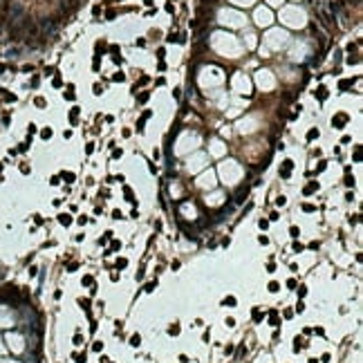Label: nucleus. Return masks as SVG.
I'll return each instance as SVG.
<instances>
[{
  "mask_svg": "<svg viewBox=\"0 0 363 363\" xmlns=\"http://www.w3.org/2000/svg\"><path fill=\"white\" fill-rule=\"evenodd\" d=\"M294 251H296V253H300V251H303V245H298V242H296V245H294Z\"/></svg>",
  "mask_w": 363,
  "mask_h": 363,
  "instance_id": "obj_32",
  "label": "nucleus"
},
{
  "mask_svg": "<svg viewBox=\"0 0 363 363\" xmlns=\"http://www.w3.org/2000/svg\"><path fill=\"white\" fill-rule=\"evenodd\" d=\"M139 101H141V103H146V101H148V92H144V94H139Z\"/></svg>",
  "mask_w": 363,
  "mask_h": 363,
  "instance_id": "obj_30",
  "label": "nucleus"
},
{
  "mask_svg": "<svg viewBox=\"0 0 363 363\" xmlns=\"http://www.w3.org/2000/svg\"><path fill=\"white\" fill-rule=\"evenodd\" d=\"M43 29V32H47V34H52V32H54V29H56V20H54V18H43L41 20V25H38Z\"/></svg>",
  "mask_w": 363,
  "mask_h": 363,
  "instance_id": "obj_2",
  "label": "nucleus"
},
{
  "mask_svg": "<svg viewBox=\"0 0 363 363\" xmlns=\"http://www.w3.org/2000/svg\"><path fill=\"white\" fill-rule=\"evenodd\" d=\"M345 121H347V117H345V114H338V117L334 119V128H341V126H345Z\"/></svg>",
  "mask_w": 363,
  "mask_h": 363,
  "instance_id": "obj_9",
  "label": "nucleus"
},
{
  "mask_svg": "<svg viewBox=\"0 0 363 363\" xmlns=\"http://www.w3.org/2000/svg\"><path fill=\"white\" fill-rule=\"evenodd\" d=\"M352 83H354V81L345 79V81H341V83H338V87H341V90H347V87H352Z\"/></svg>",
  "mask_w": 363,
  "mask_h": 363,
  "instance_id": "obj_12",
  "label": "nucleus"
},
{
  "mask_svg": "<svg viewBox=\"0 0 363 363\" xmlns=\"http://www.w3.org/2000/svg\"><path fill=\"white\" fill-rule=\"evenodd\" d=\"M155 287H157V280H152V282H148V285H146V291H148V294H150V291H155Z\"/></svg>",
  "mask_w": 363,
  "mask_h": 363,
  "instance_id": "obj_14",
  "label": "nucleus"
},
{
  "mask_svg": "<svg viewBox=\"0 0 363 363\" xmlns=\"http://www.w3.org/2000/svg\"><path fill=\"white\" fill-rule=\"evenodd\" d=\"M130 345L139 347V345H141V336H139V334H132V336H130Z\"/></svg>",
  "mask_w": 363,
  "mask_h": 363,
  "instance_id": "obj_10",
  "label": "nucleus"
},
{
  "mask_svg": "<svg viewBox=\"0 0 363 363\" xmlns=\"http://www.w3.org/2000/svg\"><path fill=\"white\" fill-rule=\"evenodd\" d=\"M79 305H81V307H83L85 312H87V309H90V300H83V298H81V300H79Z\"/></svg>",
  "mask_w": 363,
  "mask_h": 363,
  "instance_id": "obj_18",
  "label": "nucleus"
},
{
  "mask_svg": "<svg viewBox=\"0 0 363 363\" xmlns=\"http://www.w3.org/2000/svg\"><path fill=\"white\" fill-rule=\"evenodd\" d=\"M61 9H63V14H70V11H74V9H76V0H63Z\"/></svg>",
  "mask_w": 363,
  "mask_h": 363,
  "instance_id": "obj_4",
  "label": "nucleus"
},
{
  "mask_svg": "<svg viewBox=\"0 0 363 363\" xmlns=\"http://www.w3.org/2000/svg\"><path fill=\"white\" fill-rule=\"evenodd\" d=\"M296 312H298V314H300V312H305V303H303V300L296 305Z\"/></svg>",
  "mask_w": 363,
  "mask_h": 363,
  "instance_id": "obj_22",
  "label": "nucleus"
},
{
  "mask_svg": "<svg viewBox=\"0 0 363 363\" xmlns=\"http://www.w3.org/2000/svg\"><path fill=\"white\" fill-rule=\"evenodd\" d=\"M59 222L63 227H70V224H72V218H70L68 213H63V215H59Z\"/></svg>",
  "mask_w": 363,
  "mask_h": 363,
  "instance_id": "obj_7",
  "label": "nucleus"
},
{
  "mask_svg": "<svg viewBox=\"0 0 363 363\" xmlns=\"http://www.w3.org/2000/svg\"><path fill=\"white\" fill-rule=\"evenodd\" d=\"M291 168H294V161L285 159V161H282V166H280V177H289V175H291Z\"/></svg>",
  "mask_w": 363,
  "mask_h": 363,
  "instance_id": "obj_3",
  "label": "nucleus"
},
{
  "mask_svg": "<svg viewBox=\"0 0 363 363\" xmlns=\"http://www.w3.org/2000/svg\"><path fill=\"white\" fill-rule=\"evenodd\" d=\"M81 343H83V338H81V334H76V336H74V345H81Z\"/></svg>",
  "mask_w": 363,
  "mask_h": 363,
  "instance_id": "obj_28",
  "label": "nucleus"
},
{
  "mask_svg": "<svg viewBox=\"0 0 363 363\" xmlns=\"http://www.w3.org/2000/svg\"><path fill=\"white\" fill-rule=\"evenodd\" d=\"M345 5H354V7H361V0H345Z\"/></svg>",
  "mask_w": 363,
  "mask_h": 363,
  "instance_id": "obj_21",
  "label": "nucleus"
},
{
  "mask_svg": "<svg viewBox=\"0 0 363 363\" xmlns=\"http://www.w3.org/2000/svg\"><path fill=\"white\" fill-rule=\"evenodd\" d=\"M289 233H291V238H298V236H300V231H298V227H291V229H289Z\"/></svg>",
  "mask_w": 363,
  "mask_h": 363,
  "instance_id": "obj_20",
  "label": "nucleus"
},
{
  "mask_svg": "<svg viewBox=\"0 0 363 363\" xmlns=\"http://www.w3.org/2000/svg\"><path fill=\"white\" fill-rule=\"evenodd\" d=\"M258 224H260V229H267V227H269V222H267V220H260Z\"/></svg>",
  "mask_w": 363,
  "mask_h": 363,
  "instance_id": "obj_31",
  "label": "nucleus"
},
{
  "mask_svg": "<svg viewBox=\"0 0 363 363\" xmlns=\"http://www.w3.org/2000/svg\"><path fill=\"white\" fill-rule=\"evenodd\" d=\"M314 137H318V130H309L307 132V139H314Z\"/></svg>",
  "mask_w": 363,
  "mask_h": 363,
  "instance_id": "obj_23",
  "label": "nucleus"
},
{
  "mask_svg": "<svg viewBox=\"0 0 363 363\" xmlns=\"http://www.w3.org/2000/svg\"><path fill=\"white\" fill-rule=\"evenodd\" d=\"M287 287H289V289H296V280H294V278L287 280Z\"/></svg>",
  "mask_w": 363,
  "mask_h": 363,
  "instance_id": "obj_26",
  "label": "nucleus"
},
{
  "mask_svg": "<svg viewBox=\"0 0 363 363\" xmlns=\"http://www.w3.org/2000/svg\"><path fill=\"white\" fill-rule=\"evenodd\" d=\"M224 305L233 307V305H236V298H233V296H227V298H224Z\"/></svg>",
  "mask_w": 363,
  "mask_h": 363,
  "instance_id": "obj_15",
  "label": "nucleus"
},
{
  "mask_svg": "<svg viewBox=\"0 0 363 363\" xmlns=\"http://www.w3.org/2000/svg\"><path fill=\"white\" fill-rule=\"evenodd\" d=\"M318 11H321V16L325 18V23H334V20H336V14L332 11V2H329V0H323Z\"/></svg>",
  "mask_w": 363,
  "mask_h": 363,
  "instance_id": "obj_1",
  "label": "nucleus"
},
{
  "mask_svg": "<svg viewBox=\"0 0 363 363\" xmlns=\"http://www.w3.org/2000/svg\"><path fill=\"white\" fill-rule=\"evenodd\" d=\"M74 359H76V363H85V354H76Z\"/></svg>",
  "mask_w": 363,
  "mask_h": 363,
  "instance_id": "obj_27",
  "label": "nucleus"
},
{
  "mask_svg": "<svg viewBox=\"0 0 363 363\" xmlns=\"http://www.w3.org/2000/svg\"><path fill=\"white\" fill-rule=\"evenodd\" d=\"M309 363H316V359H309Z\"/></svg>",
  "mask_w": 363,
  "mask_h": 363,
  "instance_id": "obj_34",
  "label": "nucleus"
},
{
  "mask_svg": "<svg viewBox=\"0 0 363 363\" xmlns=\"http://www.w3.org/2000/svg\"><path fill=\"white\" fill-rule=\"evenodd\" d=\"M318 99H325V96H327V90H325V87H318Z\"/></svg>",
  "mask_w": 363,
  "mask_h": 363,
  "instance_id": "obj_19",
  "label": "nucleus"
},
{
  "mask_svg": "<svg viewBox=\"0 0 363 363\" xmlns=\"http://www.w3.org/2000/svg\"><path fill=\"white\" fill-rule=\"evenodd\" d=\"M251 316H253V321H256V323H260V321H262V314H260V309H258V307H253V314H251Z\"/></svg>",
  "mask_w": 363,
  "mask_h": 363,
  "instance_id": "obj_13",
  "label": "nucleus"
},
{
  "mask_svg": "<svg viewBox=\"0 0 363 363\" xmlns=\"http://www.w3.org/2000/svg\"><path fill=\"white\" fill-rule=\"evenodd\" d=\"M269 323L273 325V327H278V325H280V321H278V312H276V309H271V312H269Z\"/></svg>",
  "mask_w": 363,
  "mask_h": 363,
  "instance_id": "obj_6",
  "label": "nucleus"
},
{
  "mask_svg": "<svg viewBox=\"0 0 363 363\" xmlns=\"http://www.w3.org/2000/svg\"><path fill=\"white\" fill-rule=\"evenodd\" d=\"M296 291H298V296H305V294H307V287H303V285H300V287L296 289Z\"/></svg>",
  "mask_w": 363,
  "mask_h": 363,
  "instance_id": "obj_24",
  "label": "nucleus"
},
{
  "mask_svg": "<svg viewBox=\"0 0 363 363\" xmlns=\"http://www.w3.org/2000/svg\"><path fill=\"white\" fill-rule=\"evenodd\" d=\"M247 193H249V188H240V191L236 193V200H233V202H236V204H242V202H245V197H247Z\"/></svg>",
  "mask_w": 363,
  "mask_h": 363,
  "instance_id": "obj_5",
  "label": "nucleus"
},
{
  "mask_svg": "<svg viewBox=\"0 0 363 363\" xmlns=\"http://www.w3.org/2000/svg\"><path fill=\"white\" fill-rule=\"evenodd\" d=\"M126 265H128V260H126V258H119V260H117V269H123Z\"/></svg>",
  "mask_w": 363,
  "mask_h": 363,
  "instance_id": "obj_16",
  "label": "nucleus"
},
{
  "mask_svg": "<svg viewBox=\"0 0 363 363\" xmlns=\"http://www.w3.org/2000/svg\"><path fill=\"white\" fill-rule=\"evenodd\" d=\"M345 186H354V177H350V175H347V177H345Z\"/></svg>",
  "mask_w": 363,
  "mask_h": 363,
  "instance_id": "obj_25",
  "label": "nucleus"
},
{
  "mask_svg": "<svg viewBox=\"0 0 363 363\" xmlns=\"http://www.w3.org/2000/svg\"><path fill=\"white\" fill-rule=\"evenodd\" d=\"M83 282H85V285H92L94 280H92V276H85V278H83Z\"/></svg>",
  "mask_w": 363,
  "mask_h": 363,
  "instance_id": "obj_33",
  "label": "nucleus"
},
{
  "mask_svg": "<svg viewBox=\"0 0 363 363\" xmlns=\"http://www.w3.org/2000/svg\"><path fill=\"white\" fill-rule=\"evenodd\" d=\"M278 289H280V285H278V282H269V291H271V294H276Z\"/></svg>",
  "mask_w": 363,
  "mask_h": 363,
  "instance_id": "obj_17",
  "label": "nucleus"
},
{
  "mask_svg": "<svg viewBox=\"0 0 363 363\" xmlns=\"http://www.w3.org/2000/svg\"><path fill=\"white\" fill-rule=\"evenodd\" d=\"M316 188H318V184H316V182H309V184L305 186V191H303V193H305V195H312L314 191H316Z\"/></svg>",
  "mask_w": 363,
  "mask_h": 363,
  "instance_id": "obj_8",
  "label": "nucleus"
},
{
  "mask_svg": "<svg viewBox=\"0 0 363 363\" xmlns=\"http://www.w3.org/2000/svg\"><path fill=\"white\" fill-rule=\"evenodd\" d=\"M168 334H170V336H177V334H179V325H177V323H173V325L168 327Z\"/></svg>",
  "mask_w": 363,
  "mask_h": 363,
  "instance_id": "obj_11",
  "label": "nucleus"
},
{
  "mask_svg": "<svg viewBox=\"0 0 363 363\" xmlns=\"http://www.w3.org/2000/svg\"><path fill=\"white\" fill-rule=\"evenodd\" d=\"M285 202H287V200H285V197H282V195H280L278 200H276V204H278V206H285Z\"/></svg>",
  "mask_w": 363,
  "mask_h": 363,
  "instance_id": "obj_29",
  "label": "nucleus"
}]
</instances>
